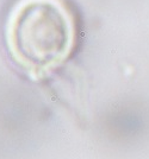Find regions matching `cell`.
Returning <instances> with one entry per match:
<instances>
[{
    "instance_id": "1",
    "label": "cell",
    "mask_w": 149,
    "mask_h": 159,
    "mask_svg": "<svg viewBox=\"0 0 149 159\" xmlns=\"http://www.w3.org/2000/svg\"><path fill=\"white\" fill-rule=\"evenodd\" d=\"M73 16L63 0H19L10 12V52L32 77L53 71L74 45Z\"/></svg>"
}]
</instances>
